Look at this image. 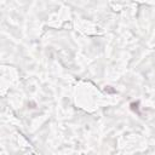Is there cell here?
<instances>
[{"label": "cell", "mask_w": 155, "mask_h": 155, "mask_svg": "<svg viewBox=\"0 0 155 155\" xmlns=\"http://www.w3.org/2000/svg\"><path fill=\"white\" fill-rule=\"evenodd\" d=\"M138 106H139V103H138V102L131 103V109H132V110H135V112H138Z\"/></svg>", "instance_id": "obj_1"}]
</instances>
